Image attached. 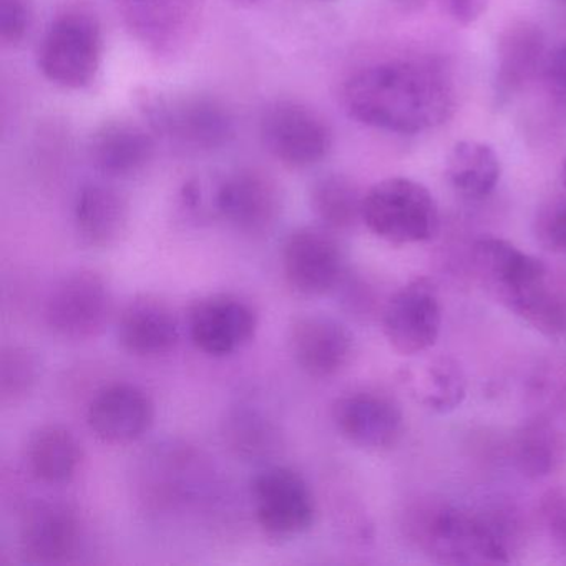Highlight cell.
Here are the masks:
<instances>
[{
  "mask_svg": "<svg viewBox=\"0 0 566 566\" xmlns=\"http://www.w3.org/2000/svg\"><path fill=\"white\" fill-rule=\"evenodd\" d=\"M137 104L155 135L181 147L213 150L233 138L230 111L208 95L144 91Z\"/></svg>",
  "mask_w": 566,
  "mask_h": 566,
  "instance_id": "4",
  "label": "cell"
},
{
  "mask_svg": "<svg viewBox=\"0 0 566 566\" xmlns=\"http://www.w3.org/2000/svg\"><path fill=\"white\" fill-rule=\"evenodd\" d=\"M287 344L294 363L314 379H329L343 373L356 353V339L349 327L326 314L296 317Z\"/></svg>",
  "mask_w": 566,
  "mask_h": 566,
  "instance_id": "16",
  "label": "cell"
},
{
  "mask_svg": "<svg viewBox=\"0 0 566 566\" xmlns=\"http://www.w3.org/2000/svg\"><path fill=\"white\" fill-rule=\"evenodd\" d=\"M545 39L532 22H513L503 31L496 55V85L503 95L522 91L545 62Z\"/></svg>",
  "mask_w": 566,
  "mask_h": 566,
  "instance_id": "23",
  "label": "cell"
},
{
  "mask_svg": "<svg viewBox=\"0 0 566 566\" xmlns=\"http://www.w3.org/2000/svg\"><path fill=\"white\" fill-rule=\"evenodd\" d=\"M280 211V190L268 175L238 170L213 180V213L241 233H268Z\"/></svg>",
  "mask_w": 566,
  "mask_h": 566,
  "instance_id": "13",
  "label": "cell"
},
{
  "mask_svg": "<svg viewBox=\"0 0 566 566\" xmlns=\"http://www.w3.org/2000/svg\"><path fill=\"white\" fill-rule=\"evenodd\" d=\"M19 543L25 558L35 565L71 562L81 552V522L64 503H34L22 516Z\"/></svg>",
  "mask_w": 566,
  "mask_h": 566,
  "instance_id": "17",
  "label": "cell"
},
{
  "mask_svg": "<svg viewBox=\"0 0 566 566\" xmlns=\"http://www.w3.org/2000/svg\"><path fill=\"white\" fill-rule=\"evenodd\" d=\"M117 339L135 357L167 356L180 340L174 310L155 296H137L125 304L117 321Z\"/></svg>",
  "mask_w": 566,
  "mask_h": 566,
  "instance_id": "19",
  "label": "cell"
},
{
  "mask_svg": "<svg viewBox=\"0 0 566 566\" xmlns=\"http://www.w3.org/2000/svg\"><path fill=\"white\" fill-rule=\"evenodd\" d=\"M446 175L457 193L480 200L495 190L500 160L495 150L482 142H459L447 157Z\"/></svg>",
  "mask_w": 566,
  "mask_h": 566,
  "instance_id": "26",
  "label": "cell"
},
{
  "mask_svg": "<svg viewBox=\"0 0 566 566\" xmlns=\"http://www.w3.org/2000/svg\"><path fill=\"white\" fill-rule=\"evenodd\" d=\"M562 180H563V185H565V187H566V160H565V164H563V168H562Z\"/></svg>",
  "mask_w": 566,
  "mask_h": 566,
  "instance_id": "36",
  "label": "cell"
},
{
  "mask_svg": "<svg viewBox=\"0 0 566 566\" xmlns=\"http://www.w3.org/2000/svg\"><path fill=\"white\" fill-rule=\"evenodd\" d=\"M333 417L340 436L367 452H384L402 439V409L392 397L379 390L344 394L334 403Z\"/></svg>",
  "mask_w": 566,
  "mask_h": 566,
  "instance_id": "14",
  "label": "cell"
},
{
  "mask_svg": "<svg viewBox=\"0 0 566 566\" xmlns=\"http://www.w3.org/2000/svg\"><path fill=\"white\" fill-rule=\"evenodd\" d=\"M41 359L25 346H6L0 354V399L19 403L31 396L41 379Z\"/></svg>",
  "mask_w": 566,
  "mask_h": 566,
  "instance_id": "28",
  "label": "cell"
},
{
  "mask_svg": "<svg viewBox=\"0 0 566 566\" xmlns=\"http://www.w3.org/2000/svg\"><path fill=\"white\" fill-rule=\"evenodd\" d=\"M114 313L107 280L94 270H78L62 277L49 294L45 321L65 340L84 343L104 333Z\"/></svg>",
  "mask_w": 566,
  "mask_h": 566,
  "instance_id": "7",
  "label": "cell"
},
{
  "mask_svg": "<svg viewBox=\"0 0 566 566\" xmlns=\"http://www.w3.org/2000/svg\"><path fill=\"white\" fill-rule=\"evenodd\" d=\"M402 384L419 406L436 413L459 409L469 390L462 364L447 354L413 359L409 366L403 367Z\"/></svg>",
  "mask_w": 566,
  "mask_h": 566,
  "instance_id": "21",
  "label": "cell"
},
{
  "mask_svg": "<svg viewBox=\"0 0 566 566\" xmlns=\"http://www.w3.org/2000/svg\"><path fill=\"white\" fill-rule=\"evenodd\" d=\"M74 217L78 237L85 244L111 248L127 233L130 208L115 188L85 185L78 191Z\"/></svg>",
  "mask_w": 566,
  "mask_h": 566,
  "instance_id": "22",
  "label": "cell"
},
{
  "mask_svg": "<svg viewBox=\"0 0 566 566\" xmlns=\"http://www.w3.org/2000/svg\"><path fill=\"white\" fill-rule=\"evenodd\" d=\"M155 406L150 397L134 384H112L91 400L87 422L102 442L127 446L150 430Z\"/></svg>",
  "mask_w": 566,
  "mask_h": 566,
  "instance_id": "18",
  "label": "cell"
},
{
  "mask_svg": "<svg viewBox=\"0 0 566 566\" xmlns=\"http://www.w3.org/2000/svg\"><path fill=\"white\" fill-rule=\"evenodd\" d=\"M359 188L343 175L321 178L311 190V208L329 230H350L363 221Z\"/></svg>",
  "mask_w": 566,
  "mask_h": 566,
  "instance_id": "27",
  "label": "cell"
},
{
  "mask_svg": "<svg viewBox=\"0 0 566 566\" xmlns=\"http://www.w3.org/2000/svg\"><path fill=\"white\" fill-rule=\"evenodd\" d=\"M512 455L528 479L555 475L566 465V433L548 420H533L516 432Z\"/></svg>",
  "mask_w": 566,
  "mask_h": 566,
  "instance_id": "25",
  "label": "cell"
},
{
  "mask_svg": "<svg viewBox=\"0 0 566 566\" xmlns=\"http://www.w3.org/2000/svg\"><path fill=\"white\" fill-rule=\"evenodd\" d=\"M350 118L392 134H420L439 127L455 111V87L429 61H389L356 72L344 84Z\"/></svg>",
  "mask_w": 566,
  "mask_h": 566,
  "instance_id": "1",
  "label": "cell"
},
{
  "mask_svg": "<svg viewBox=\"0 0 566 566\" xmlns=\"http://www.w3.org/2000/svg\"><path fill=\"white\" fill-rule=\"evenodd\" d=\"M363 223L397 247L426 243L439 231V207L423 185L409 178H386L364 193Z\"/></svg>",
  "mask_w": 566,
  "mask_h": 566,
  "instance_id": "5",
  "label": "cell"
},
{
  "mask_svg": "<svg viewBox=\"0 0 566 566\" xmlns=\"http://www.w3.org/2000/svg\"><path fill=\"white\" fill-rule=\"evenodd\" d=\"M437 4L447 18L467 28L485 14L490 0H437Z\"/></svg>",
  "mask_w": 566,
  "mask_h": 566,
  "instance_id": "34",
  "label": "cell"
},
{
  "mask_svg": "<svg viewBox=\"0 0 566 566\" xmlns=\"http://www.w3.org/2000/svg\"><path fill=\"white\" fill-rule=\"evenodd\" d=\"M256 520L264 535L291 539L306 533L316 520V500L306 480L287 469L270 467L254 476Z\"/></svg>",
  "mask_w": 566,
  "mask_h": 566,
  "instance_id": "11",
  "label": "cell"
},
{
  "mask_svg": "<svg viewBox=\"0 0 566 566\" xmlns=\"http://www.w3.org/2000/svg\"><path fill=\"white\" fill-rule=\"evenodd\" d=\"M442 327L439 291L429 277H416L390 296L382 313L387 343L400 356L417 357L432 349Z\"/></svg>",
  "mask_w": 566,
  "mask_h": 566,
  "instance_id": "10",
  "label": "cell"
},
{
  "mask_svg": "<svg viewBox=\"0 0 566 566\" xmlns=\"http://www.w3.org/2000/svg\"><path fill=\"white\" fill-rule=\"evenodd\" d=\"M533 233L545 250L566 254V197H555L538 208Z\"/></svg>",
  "mask_w": 566,
  "mask_h": 566,
  "instance_id": "30",
  "label": "cell"
},
{
  "mask_svg": "<svg viewBox=\"0 0 566 566\" xmlns=\"http://www.w3.org/2000/svg\"><path fill=\"white\" fill-rule=\"evenodd\" d=\"M472 264L480 283L506 310L543 336H566V297L542 260L510 241L483 238L473 247Z\"/></svg>",
  "mask_w": 566,
  "mask_h": 566,
  "instance_id": "2",
  "label": "cell"
},
{
  "mask_svg": "<svg viewBox=\"0 0 566 566\" xmlns=\"http://www.w3.org/2000/svg\"><path fill=\"white\" fill-rule=\"evenodd\" d=\"M281 260L287 284L301 296H323L343 281V250L329 228L293 231L284 241Z\"/></svg>",
  "mask_w": 566,
  "mask_h": 566,
  "instance_id": "12",
  "label": "cell"
},
{
  "mask_svg": "<svg viewBox=\"0 0 566 566\" xmlns=\"http://www.w3.org/2000/svg\"><path fill=\"white\" fill-rule=\"evenodd\" d=\"M258 329L254 307L237 294L201 297L188 314L191 340L201 353L223 357L247 346Z\"/></svg>",
  "mask_w": 566,
  "mask_h": 566,
  "instance_id": "15",
  "label": "cell"
},
{
  "mask_svg": "<svg viewBox=\"0 0 566 566\" xmlns=\"http://www.w3.org/2000/svg\"><path fill=\"white\" fill-rule=\"evenodd\" d=\"M231 446L247 457L266 455L274 447V432L263 417L240 412L228 426Z\"/></svg>",
  "mask_w": 566,
  "mask_h": 566,
  "instance_id": "29",
  "label": "cell"
},
{
  "mask_svg": "<svg viewBox=\"0 0 566 566\" xmlns=\"http://www.w3.org/2000/svg\"><path fill=\"white\" fill-rule=\"evenodd\" d=\"M25 462L39 482L62 485L71 482L82 463V446L62 426L39 427L25 446Z\"/></svg>",
  "mask_w": 566,
  "mask_h": 566,
  "instance_id": "24",
  "label": "cell"
},
{
  "mask_svg": "<svg viewBox=\"0 0 566 566\" xmlns=\"http://www.w3.org/2000/svg\"><path fill=\"white\" fill-rule=\"evenodd\" d=\"M231 2L238 6H254L256 2H260V0H231Z\"/></svg>",
  "mask_w": 566,
  "mask_h": 566,
  "instance_id": "35",
  "label": "cell"
},
{
  "mask_svg": "<svg viewBox=\"0 0 566 566\" xmlns=\"http://www.w3.org/2000/svg\"><path fill=\"white\" fill-rule=\"evenodd\" d=\"M420 542L442 565H503L510 562L505 526L495 518L459 509L433 510L420 526Z\"/></svg>",
  "mask_w": 566,
  "mask_h": 566,
  "instance_id": "3",
  "label": "cell"
},
{
  "mask_svg": "<svg viewBox=\"0 0 566 566\" xmlns=\"http://www.w3.org/2000/svg\"><path fill=\"white\" fill-rule=\"evenodd\" d=\"M539 516L549 538L566 548V483L553 486L542 496Z\"/></svg>",
  "mask_w": 566,
  "mask_h": 566,
  "instance_id": "31",
  "label": "cell"
},
{
  "mask_svg": "<svg viewBox=\"0 0 566 566\" xmlns=\"http://www.w3.org/2000/svg\"><path fill=\"white\" fill-rule=\"evenodd\" d=\"M260 134L266 150L291 168L319 164L333 145V132L326 118L293 101L271 104L261 117Z\"/></svg>",
  "mask_w": 566,
  "mask_h": 566,
  "instance_id": "9",
  "label": "cell"
},
{
  "mask_svg": "<svg viewBox=\"0 0 566 566\" xmlns=\"http://www.w3.org/2000/svg\"><path fill=\"white\" fill-rule=\"evenodd\" d=\"M151 128L118 118L102 124L88 142V157L95 170L105 177L127 178L137 175L154 158Z\"/></svg>",
  "mask_w": 566,
  "mask_h": 566,
  "instance_id": "20",
  "label": "cell"
},
{
  "mask_svg": "<svg viewBox=\"0 0 566 566\" xmlns=\"http://www.w3.org/2000/svg\"><path fill=\"white\" fill-rule=\"evenodd\" d=\"M32 22L29 0H0V39L15 45L25 38Z\"/></svg>",
  "mask_w": 566,
  "mask_h": 566,
  "instance_id": "32",
  "label": "cell"
},
{
  "mask_svg": "<svg viewBox=\"0 0 566 566\" xmlns=\"http://www.w3.org/2000/svg\"><path fill=\"white\" fill-rule=\"evenodd\" d=\"M556 2H559V4H566V0H556Z\"/></svg>",
  "mask_w": 566,
  "mask_h": 566,
  "instance_id": "37",
  "label": "cell"
},
{
  "mask_svg": "<svg viewBox=\"0 0 566 566\" xmlns=\"http://www.w3.org/2000/svg\"><path fill=\"white\" fill-rule=\"evenodd\" d=\"M104 39L97 18L85 9H67L52 21L39 48V69L52 84L82 91L97 78Z\"/></svg>",
  "mask_w": 566,
  "mask_h": 566,
  "instance_id": "6",
  "label": "cell"
},
{
  "mask_svg": "<svg viewBox=\"0 0 566 566\" xmlns=\"http://www.w3.org/2000/svg\"><path fill=\"white\" fill-rule=\"evenodd\" d=\"M135 41L157 57L184 54L197 38L203 0H114Z\"/></svg>",
  "mask_w": 566,
  "mask_h": 566,
  "instance_id": "8",
  "label": "cell"
},
{
  "mask_svg": "<svg viewBox=\"0 0 566 566\" xmlns=\"http://www.w3.org/2000/svg\"><path fill=\"white\" fill-rule=\"evenodd\" d=\"M543 81L556 105L566 111V45H559L543 62Z\"/></svg>",
  "mask_w": 566,
  "mask_h": 566,
  "instance_id": "33",
  "label": "cell"
}]
</instances>
